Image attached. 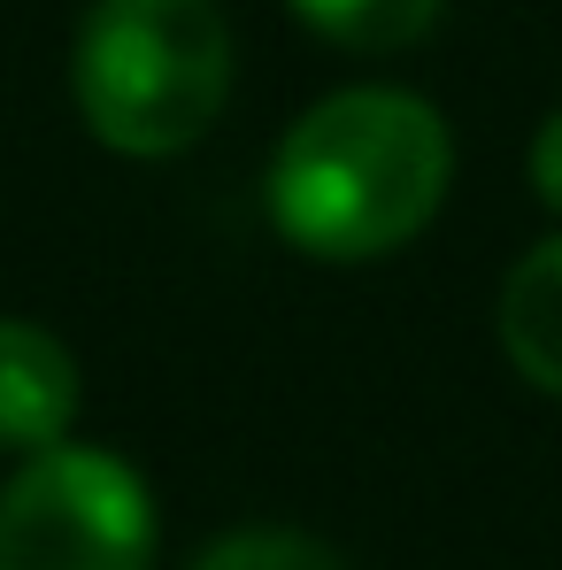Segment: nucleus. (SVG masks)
Listing matches in <instances>:
<instances>
[{
	"label": "nucleus",
	"instance_id": "6",
	"mask_svg": "<svg viewBox=\"0 0 562 570\" xmlns=\"http://www.w3.org/2000/svg\"><path fill=\"white\" fill-rule=\"evenodd\" d=\"M324 47L347 55H401L416 39H432V23L447 16V0H285Z\"/></svg>",
	"mask_w": 562,
	"mask_h": 570
},
{
	"label": "nucleus",
	"instance_id": "5",
	"mask_svg": "<svg viewBox=\"0 0 562 570\" xmlns=\"http://www.w3.org/2000/svg\"><path fill=\"white\" fill-rule=\"evenodd\" d=\"M493 332H501L509 371L532 393L562 401V232L516 255V271L501 278V301H493Z\"/></svg>",
	"mask_w": 562,
	"mask_h": 570
},
{
	"label": "nucleus",
	"instance_id": "7",
	"mask_svg": "<svg viewBox=\"0 0 562 570\" xmlns=\"http://www.w3.org/2000/svg\"><path fill=\"white\" fill-rule=\"evenodd\" d=\"M186 570H347L324 540L293 532V524H247V532H224L208 540Z\"/></svg>",
	"mask_w": 562,
	"mask_h": 570
},
{
	"label": "nucleus",
	"instance_id": "2",
	"mask_svg": "<svg viewBox=\"0 0 562 570\" xmlns=\"http://www.w3.org/2000/svg\"><path fill=\"white\" fill-rule=\"evenodd\" d=\"M70 100L108 155L170 163L231 108V23L216 0H93L70 39Z\"/></svg>",
	"mask_w": 562,
	"mask_h": 570
},
{
	"label": "nucleus",
	"instance_id": "3",
	"mask_svg": "<svg viewBox=\"0 0 562 570\" xmlns=\"http://www.w3.org/2000/svg\"><path fill=\"white\" fill-rule=\"evenodd\" d=\"M155 493L116 448L55 440L0 485V570H155Z\"/></svg>",
	"mask_w": 562,
	"mask_h": 570
},
{
	"label": "nucleus",
	"instance_id": "8",
	"mask_svg": "<svg viewBox=\"0 0 562 570\" xmlns=\"http://www.w3.org/2000/svg\"><path fill=\"white\" fill-rule=\"evenodd\" d=\"M532 193H540V208L562 216V108H548V124L532 131Z\"/></svg>",
	"mask_w": 562,
	"mask_h": 570
},
{
	"label": "nucleus",
	"instance_id": "4",
	"mask_svg": "<svg viewBox=\"0 0 562 570\" xmlns=\"http://www.w3.org/2000/svg\"><path fill=\"white\" fill-rule=\"evenodd\" d=\"M78 355L31 324V316H0V455H39L55 440H70L78 424Z\"/></svg>",
	"mask_w": 562,
	"mask_h": 570
},
{
	"label": "nucleus",
	"instance_id": "1",
	"mask_svg": "<svg viewBox=\"0 0 562 570\" xmlns=\"http://www.w3.org/2000/svg\"><path fill=\"white\" fill-rule=\"evenodd\" d=\"M455 186V131L408 86H339L293 116L263 208L308 263H385L432 232Z\"/></svg>",
	"mask_w": 562,
	"mask_h": 570
}]
</instances>
